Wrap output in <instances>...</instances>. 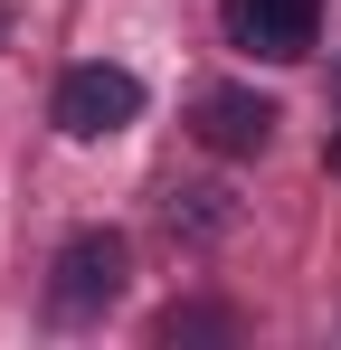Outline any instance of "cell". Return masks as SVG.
<instances>
[{"label":"cell","mask_w":341,"mask_h":350,"mask_svg":"<svg viewBox=\"0 0 341 350\" xmlns=\"http://www.w3.org/2000/svg\"><path fill=\"white\" fill-rule=\"evenodd\" d=\"M142 114V76H133V66H66V76H57V133H66V142H114V133H123V123Z\"/></svg>","instance_id":"cell-1"},{"label":"cell","mask_w":341,"mask_h":350,"mask_svg":"<svg viewBox=\"0 0 341 350\" xmlns=\"http://www.w3.org/2000/svg\"><path fill=\"white\" fill-rule=\"evenodd\" d=\"M123 275H133V246H123L114 228H86V237H66V246H57L48 303L66 312V322H86V312H105L114 293H123Z\"/></svg>","instance_id":"cell-2"},{"label":"cell","mask_w":341,"mask_h":350,"mask_svg":"<svg viewBox=\"0 0 341 350\" xmlns=\"http://www.w3.org/2000/svg\"><path fill=\"white\" fill-rule=\"evenodd\" d=\"M313 19H323V0H227V38L275 57V66L313 57Z\"/></svg>","instance_id":"cell-3"},{"label":"cell","mask_w":341,"mask_h":350,"mask_svg":"<svg viewBox=\"0 0 341 350\" xmlns=\"http://www.w3.org/2000/svg\"><path fill=\"white\" fill-rule=\"evenodd\" d=\"M199 142L227 152V161H247V152L275 142V105L247 95V85H209V95H199Z\"/></svg>","instance_id":"cell-4"}]
</instances>
